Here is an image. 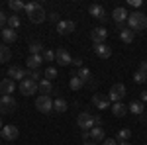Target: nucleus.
<instances>
[{
  "label": "nucleus",
  "instance_id": "f257e3e1",
  "mask_svg": "<svg viewBox=\"0 0 147 145\" xmlns=\"http://www.w3.org/2000/svg\"><path fill=\"white\" fill-rule=\"evenodd\" d=\"M26 14H28L30 22H34V24H41L47 20V14L43 10V6L37 4V2H28L26 4Z\"/></svg>",
  "mask_w": 147,
  "mask_h": 145
},
{
  "label": "nucleus",
  "instance_id": "f03ea898",
  "mask_svg": "<svg viewBox=\"0 0 147 145\" xmlns=\"http://www.w3.org/2000/svg\"><path fill=\"white\" fill-rule=\"evenodd\" d=\"M127 24H129V30L131 32H141L147 28V16L143 12H131L129 18H127Z\"/></svg>",
  "mask_w": 147,
  "mask_h": 145
},
{
  "label": "nucleus",
  "instance_id": "7ed1b4c3",
  "mask_svg": "<svg viewBox=\"0 0 147 145\" xmlns=\"http://www.w3.org/2000/svg\"><path fill=\"white\" fill-rule=\"evenodd\" d=\"M35 108L41 112V114H49V112H53V100H51V96H47V94H39L37 100H35Z\"/></svg>",
  "mask_w": 147,
  "mask_h": 145
},
{
  "label": "nucleus",
  "instance_id": "20e7f679",
  "mask_svg": "<svg viewBox=\"0 0 147 145\" xmlns=\"http://www.w3.org/2000/svg\"><path fill=\"white\" fill-rule=\"evenodd\" d=\"M16 98L12 94H6V96H0V114H12L16 110Z\"/></svg>",
  "mask_w": 147,
  "mask_h": 145
},
{
  "label": "nucleus",
  "instance_id": "39448f33",
  "mask_svg": "<svg viewBox=\"0 0 147 145\" xmlns=\"http://www.w3.org/2000/svg\"><path fill=\"white\" fill-rule=\"evenodd\" d=\"M125 96V86L122 84V82H116L112 88H110V92H108V98L116 104V102H122V98Z\"/></svg>",
  "mask_w": 147,
  "mask_h": 145
},
{
  "label": "nucleus",
  "instance_id": "423d86ee",
  "mask_svg": "<svg viewBox=\"0 0 147 145\" xmlns=\"http://www.w3.org/2000/svg\"><path fill=\"white\" fill-rule=\"evenodd\" d=\"M77 123L80 125V129H88L90 132L92 127H94V116L88 114V112H80L79 118H77Z\"/></svg>",
  "mask_w": 147,
  "mask_h": 145
},
{
  "label": "nucleus",
  "instance_id": "0eeeda50",
  "mask_svg": "<svg viewBox=\"0 0 147 145\" xmlns=\"http://www.w3.org/2000/svg\"><path fill=\"white\" fill-rule=\"evenodd\" d=\"M20 92H22L24 96H32V94H35L37 92V82H34V80H30V78H26V80H22L20 82Z\"/></svg>",
  "mask_w": 147,
  "mask_h": 145
},
{
  "label": "nucleus",
  "instance_id": "6e6552de",
  "mask_svg": "<svg viewBox=\"0 0 147 145\" xmlns=\"http://www.w3.org/2000/svg\"><path fill=\"white\" fill-rule=\"evenodd\" d=\"M127 18H129V12L125 10V8H122V6H118V8H114L112 12V20L116 26H122L124 22H127Z\"/></svg>",
  "mask_w": 147,
  "mask_h": 145
},
{
  "label": "nucleus",
  "instance_id": "1a4fd4ad",
  "mask_svg": "<svg viewBox=\"0 0 147 145\" xmlns=\"http://www.w3.org/2000/svg\"><path fill=\"white\" fill-rule=\"evenodd\" d=\"M55 61L61 65V67H67V65H73V57L69 55V51L67 49H57L55 51Z\"/></svg>",
  "mask_w": 147,
  "mask_h": 145
},
{
  "label": "nucleus",
  "instance_id": "9d476101",
  "mask_svg": "<svg viewBox=\"0 0 147 145\" xmlns=\"http://www.w3.org/2000/svg\"><path fill=\"white\" fill-rule=\"evenodd\" d=\"M26 77H28V71L24 67H18V65H14V67L8 69V78H12V80H26Z\"/></svg>",
  "mask_w": 147,
  "mask_h": 145
},
{
  "label": "nucleus",
  "instance_id": "9b49d317",
  "mask_svg": "<svg viewBox=\"0 0 147 145\" xmlns=\"http://www.w3.org/2000/svg\"><path fill=\"white\" fill-rule=\"evenodd\" d=\"M57 32L61 35H69L75 32V22L73 20H61V22L57 24Z\"/></svg>",
  "mask_w": 147,
  "mask_h": 145
},
{
  "label": "nucleus",
  "instance_id": "f8f14e48",
  "mask_svg": "<svg viewBox=\"0 0 147 145\" xmlns=\"http://www.w3.org/2000/svg\"><path fill=\"white\" fill-rule=\"evenodd\" d=\"M18 135H20L18 127H16V125H12V123L2 127V137H4L6 141H14V139H18Z\"/></svg>",
  "mask_w": 147,
  "mask_h": 145
},
{
  "label": "nucleus",
  "instance_id": "ddd939ff",
  "mask_svg": "<svg viewBox=\"0 0 147 145\" xmlns=\"http://www.w3.org/2000/svg\"><path fill=\"white\" fill-rule=\"evenodd\" d=\"M88 12H90L92 18H96V20H100V22H106V20H108V16H106V12H104V8H102L100 4H90Z\"/></svg>",
  "mask_w": 147,
  "mask_h": 145
},
{
  "label": "nucleus",
  "instance_id": "4468645a",
  "mask_svg": "<svg viewBox=\"0 0 147 145\" xmlns=\"http://www.w3.org/2000/svg\"><path fill=\"white\" fill-rule=\"evenodd\" d=\"M90 37H92V41H94V45H100V43L106 41L108 32H106L104 28H94V30H92V34H90Z\"/></svg>",
  "mask_w": 147,
  "mask_h": 145
},
{
  "label": "nucleus",
  "instance_id": "2eb2a0df",
  "mask_svg": "<svg viewBox=\"0 0 147 145\" xmlns=\"http://www.w3.org/2000/svg\"><path fill=\"white\" fill-rule=\"evenodd\" d=\"M14 88H16V82H14L12 78H2V80H0V94H2V96L12 94Z\"/></svg>",
  "mask_w": 147,
  "mask_h": 145
},
{
  "label": "nucleus",
  "instance_id": "dca6fc26",
  "mask_svg": "<svg viewBox=\"0 0 147 145\" xmlns=\"http://www.w3.org/2000/svg\"><path fill=\"white\" fill-rule=\"evenodd\" d=\"M92 104H94L98 110H106V108L110 106V98L104 96V94H94V96H92Z\"/></svg>",
  "mask_w": 147,
  "mask_h": 145
},
{
  "label": "nucleus",
  "instance_id": "f3484780",
  "mask_svg": "<svg viewBox=\"0 0 147 145\" xmlns=\"http://www.w3.org/2000/svg\"><path fill=\"white\" fill-rule=\"evenodd\" d=\"M41 63H43V53L41 55H30L28 61H26V65H28L30 71H37V69L41 67Z\"/></svg>",
  "mask_w": 147,
  "mask_h": 145
},
{
  "label": "nucleus",
  "instance_id": "a211bd4d",
  "mask_svg": "<svg viewBox=\"0 0 147 145\" xmlns=\"http://www.w3.org/2000/svg\"><path fill=\"white\" fill-rule=\"evenodd\" d=\"M90 139L96 141V143H102V141L106 139V134H104V127H102V125H94L90 129Z\"/></svg>",
  "mask_w": 147,
  "mask_h": 145
},
{
  "label": "nucleus",
  "instance_id": "6ab92c4d",
  "mask_svg": "<svg viewBox=\"0 0 147 145\" xmlns=\"http://www.w3.org/2000/svg\"><path fill=\"white\" fill-rule=\"evenodd\" d=\"M94 53L100 57V59H108V57L112 55V49L106 43H100V45H94Z\"/></svg>",
  "mask_w": 147,
  "mask_h": 145
},
{
  "label": "nucleus",
  "instance_id": "aec40b11",
  "mask_svg": "<svg viewBox=\"0 0 147 145\" xmlns=\"http://www.w3.org/2000/svg\"><path fill=\"white\" fill-rule=\"evenodd\" d=\"M37 90H39V94H51V90H53V82L51 80H47V78H43V80H39L37 82Z\"/></svg>",
  "mask_w": 147,
  "mask_h": 145
},
{
  "label": "nucleus",
  "instance_id": "412c9836",
  "mask_svg": "<svg viewBox=\"0 0 147 145\" xmlns=\"http://www.w3.org/2000/svg\"><path fill=\"white\" fill-rule=\"evenodd\" d=\"M120 39H122L124 43H131V41L136 39V32H131L129 28H122V30H120Z\"/></svg>",
  "mask_w": 147,
  "mask_h": 145
},
{
  "label": "nucleus",
  "instance_id": "4be33fe9",
  "mask_svg": "<svg viewBox=\"0 0 147 145\" xmlns=\"http://www.w3.org/2000/svg\"><path fill=\"white\" fill-rule=\"evenodd\" d=\"M112 114L116 118H124L125 114H127V106L122 104V102H116V104H112Z\"/></svg>",
  "mask_w": 147,
  "mask_h": 145
},
{
  "label": "nucleus",
  "instance_id": "5701e85b",
  "mask_svg": "<svg viewBox=\"0 0 147 145\" xmlns=\"http://www.w3.org/2000/svg\"><path fill=\"white\" fill-rule=\"evenodd\" d=\"M67 108H69V104H67V100L65 98H55L53 100V110L57 112V114H63V112H67Z\"/></svg>",
  "mask_w": 147,
  "mask_h": 145
},
{
  "label": "nucleus",
  "instance_id": "b1692460",
  "mask_svg": "<svg viewBox=\"0 0 147 145\" xmlns=\"http://www.w3.org/2000/svg\"><path fill=\"white\" fill-rule=\"evenodd\" d=\"M2 39H4L6 43H14V41L18 39V34H16V30L4 28V30H2Z\"/></svg>",
  "mask_w": 147,
  "mask_h": 145
},
{
  "label": "nucleus",
  "instance_id": "393cba45",
  "mask_svg": "<svg viewBox=\"0 0 147 145\" xmlns=\"http://www.w3.org/2000/svg\"><path fill=\"white\" fill-rule=\"evenodd\" d=\"M69 86H71V90H80L84 86V80H82L79 75H73V77L69 78Z\"/></svg>",
  "mask_w": 147,
  "mask_h": 145
},
{
  "label": "nucleus",
  "instance_id": "a878e982",
  "mask_svg": "<svg viewBox=\"0 0 147 145\" xmlns=\"http://www.w3.org/2000/svg\"><path fill=\"white\" fill-rule=\"evenodd\" d=\"M131 139V129H120L118 135H116V141H120V143H124V141H129Z\"/></svg>",
  "mask_w": 147,
  "mask_h": 145
},
{
  "label": "nucleus",
  "instance_id": "bb28decb",
  "mask_svg": "<svg viewBox=\"0 0 147 145\" xmlns=\"http://www.w3.org/2000/svg\"><path fill=\"white\" fill-rule=\"evenodd\" d=\"M127 110H131V114H136V116H139V114H143V102H129V106H127Z\"/></svg>",
  "mask_w": 147,
  "mask_h": 145
},
{
  "label": "nucleus",
  "instance_id": "cd10ccee",
  "mask_svg": "<svg viewBox=\"0 0 147 145\" xmlns=\"http://www.w3.org/2000/svg\"><path fill=\"white\" fill-rule=\"evenodd\" d=\"M10 57H12L10 49H8L6 45H0V63H8V61H10Z\"/></svg>",
  "mask_w": 147,
  "mask_h": 145
},
{
  "label": "nucleus",
  "instance_id": "c85d7f7f",
  "mask_svg": "<svg viewBox=\"0 0 147 145\" xmlns=\"http://www.w3.org/2000/svg\"><path fill=\"white\" fill-rule=\"evenodd\" d=\"M8 6H10L14 12H20V10H26V4H24L22 0H10L8 2Z\"/></svg>",
  "mask_w": 147,
  "mask_h": 145
},
{
  "label": "nucleus",
  "instance_id": "c756f323",
  "mask_svg": "<svg viewBox=\"0 0 147 145\" xmlns=\"http://www.w3.org/2000/svg\"><path fill=\"white\" fill-rule=\"evenodd\" d=\"M30 53H32V55H41V53H43V45L41 43H32L30 45Z\"/></svg>",
  "mask_w": 147,
  "mask_h": 145
},
{
  "label": "nucleus",
  "instance_id": "7c9ffc66",
  "mask_svg": "<svg viewBox=\"0 0 147 145\" xmlns=\"http://www.w3.org/2000/svg\"><path fill=\"white\" fill-rule=\"evenodd\" d=\"M77 75H79V77L82 78L84 82H86V80L90 78V69H86V67H80V69H79V73H77Z\"/></svg>",
  "mask_w": 147,
  "mask_h": 145
},
{
  "label": "nucleus",
  "instance_id": "2f4dec72",
  "mask_svg": "<svg viewBox=\"0 0 147 145\" xmlns=\"http://www.w3.org/2000/svg\"><path fill=\"white\" fill-rule=\"evenodd\" d=\"M18 26H20V18L18 16H8V28L10 30H16Z\"/></svg>",
  "mask_w": 147,
  "mask_h": 145
},
{
  "label": "nucleus",
  "instance_id": "473e14b6",
  "mask_svg": "<svg viewBox=\"0 0 147 145\" xmlns=\"http://www.w3.org/2000/svg\"><path fill=\"white\" fill-rule=\"evenodd\" d=\"M134 80H136V82H147V75H145V73H141V71H136Z\"/></svg>",
  "mask_w": 147,
  "mask_h": 145
},
{
  "label": "nucleus",
  "instance_id": "72a5a7b5",
  "mask_svg": "<svg viewBox=\"0 0 147 145\" xmlns=\"http://www.w3.org/2000/svg\"><path fill=\"white\" fill-rule=\"evenodd\" d=\"M55 77H57V69L55 67H47L45 69V78L51 80V78H55Z\"/></svg>",
  "mask_w": 147,
  "mask_h": 145
},
{
  "label": "nucleus",
  "instance_id": "f704fd0d",
  "mask_svg": "<svg viewBox=\"0 0 147 145\" xmlns=\"http://www.w3.org/2000/svg\"><path fill=\"white\" fill-rule=\"evenodd\" d=\"M53 59H55V51H51V49L43 51V61H45V63H51Z\"/></svg>",
  "mask_w": 147,
  "mask_h": 145
},
{
  "label": "nucleus",
  "instance_id": "c9c22d12",
  "mask_svg": "<svg viewBox=\"0 0 147 145\" xmlns=\"http://www.w3.org/2000/svg\"><path fill=\"white\" fill-rule=\"evenodd\" d=\"M28 77H30V80L37 82V78L41 77V71H39V69H37V71H28Z\"/></svg>",
  "mask_w": 147,
  "mask_h": 145
},
{
  "label": "nucleus",
  "instance_id": "e433bc0d",
  "mask_svg": "<svg viewBox=\"0 0 147 145\" xmlns=\"http://www.w3.org/2000/svg\"><path fill=\"white\" fill-rule=\"evenodd\" d=\"M47 20H49L51 24H59V22H61V20H59V14H57V12H51V14H47Z\"/></svg>",
  "mask_w": 147,
  "mask_h": 145
},
{
  "label": "nucleus",
  "instance_id": "4c0bfd02",
  "mask_svg": "<svg viewBox=\"0 0 147 145\" xmlns=\"http://www.w3.org/2000/svg\"><path fill=\"white\" fill-rule=\"evenodd\" d=\"M6 26H8V16L4 12H0V30H4Z\"/></svg>",
  "mask_w": 147,
  "mask_h": 145
},
{
  "label": "nucleus",
  "instance_id": "58836bf2",
  "mask_svg": "<svg viewBox=\"0 0 147 145\" xmlns=\"http://www.w3.org/2000/svg\"><path fill=\"white\" fill-rule=\"evenodd\" d=\"M127 4H129V6H136V8H139V6H141V0H127Z\"/></svg>",
  "mask_w": 147,
  "mask_h": 145
},
{
  "label": "nucleus",
  "instance_id": "ea45409f",
  "mask_svg": "<svg viewBox=\"0 0 147 145\" xmlns=\"http://www.w3.org/2000/svg\"><path fill=\"white\" fill-rule=\"evenodd\" d=\"M90 139V132L88 129H82V141H88Z\"/></svg>",
  "mask_w": 147,
  "mask_h": 145
},
{
  "label": "nucleus",
  "instance_id": "a19ab883",
  "mask_svg": "<svg viewBox=\"0 0 147 145\" xmlns=\"http://www.w3.org/2000/svg\"><path fill=\"white\" fill-rule=\"evenodd\" d=\"M73 65H75V67H82V59H80V57H77V59H73Z\"/></svg>",
  "mask_w": 147,
  "mask_h": 145
},
{
  "label": "nucleus",
  "instance_id": "79ce46f5",
  "mask_svg": "<svg viewBox=\"0 0 147 145\" xmlns=\"http://www.w3.org/2000/svg\"><path fill=\"white\" fill-rule=\"evenodd\" d=\"M139 71H141V73H145V75H147V61H143V63L139 65Z\"/></svg>",
  "mask_w": 147,
  "mask_h": 145
},
{
  "label": "nucleus",
  "instance_id": "37998d69",
  "mask_svg": "<svg viewBox=\"0 0 147 145\" xmlns=\"http://www.w3.org/2000/svg\"><path fill=\"white\" fill-rule=\"evenodd\" d=\"M102 145H116V139H104Z\"/></svg>",
  "mask_w": 147,
  "mask_h": 145
},
{
  "label": "nucleus",
  "instance_id": "c03bdc74",
  "mask_svg": "<svg viewBox=\"0 0 147 145\" xmlns=\"http://www.w3.org/2000/svg\"><path fill=\"white\" fill-rule=\"evenodd\" d=\"M94 125H102V118L100 116H94Z\"/></svg>",
  "mask_w": 147,
  "mask_h": 145
},
{
  "label": "nucleus",
  "instance_id": "a18cd8bd",
  "mask_svg": "<svg viewBox=\"0 0 147 145\" xmlns=\"http://www.w3.org/2000/svg\"><path fill=\"white\" fill-rule=\"evenodd\" d=\"M141 102H147V90L141 92Z\"/></svg>",
  "mask_w": 147,
  "mask_h": 145
},
{
  "label": "nucleus",
  "instance_id": "49530a36",
  "mask_svg": "<svg viewBox=\"0 0 147 145\" xmlns=\"http://www.w3.org/2000/svg\"><path fill=\"white\" fill-rule=\"evenodd\" d=\"M84 145H98L96 141H92V139H88V141H84Z\"/></svg>",
  "mask_w": 147,
  "mask_h": 145
},
{
  "label": "nucleus",
  "instance_id": "de8ad7c7",
  "mask_svg": "<svg viewBox=\"0 0 147 145\" xmlns=\"http://www.w3.org/2000/svg\"><path fill=\"white\" fill-rule=\"evenodd\" d=\"M120 145H131V143H129V141H124V143H120Z\"/></svg>",
  "mask_w": 147,
  "mask_h": 145
},
{
  "label": "nucleus",
  "instance_id": "09e8293b",
  "mask_svg": "<svg viewBox=\"0 0 147 145\" xmlns=\"http://www.w3.org/2000/svg\"><path fill=\"white\" fill-rule=\"evenodd\" d=\"M2 127H4V123H2V120H0V129H2Z\"/></svg>",
  "mask_w": 147,
  "mask_h": 145
},
{
  "label": "nucleus",
  "instance_id": "8fccbe9b",
  "mask_svg": "<svg viewBox=\"0 0 147 145\" xmlns=\"http://www.w3.org/2000/svg\"><path fill=\"white\" fill-rule=\"evenodd\" d=\"M0 137H2V129H0Z\"/></svg>",
  "mask_w": 147,
  "mask_h": 145
},
{
  "label": "nucleus",
  "instance_id": "3c124183",
  "mask_svg": "<svg viewBox=\"0 0 147 145\" xmlns=\"http://www.w3.org/2000/svg\"><path fill=\"white\" fill-rule=\"evenodd\" d=\"M0 8H2V4H0Z\"/></svg>",
  "mask_w": 147,
  "mask_h": 145
},
{
  "label": "nucleus",
  "instance_id": "603ef678",
  "mask_svg": "<svg viewBox=\"0 0 147 145\" xmlns=\"http://www.w3.org/2000/svg\"><path fill=\"white\" fill-rule=\"evenodd\" d=\"M145 145H147V143H145Z\"/></svg>",
  "mask_w": 147,
  "mask_h": 145
}]
</instances>
